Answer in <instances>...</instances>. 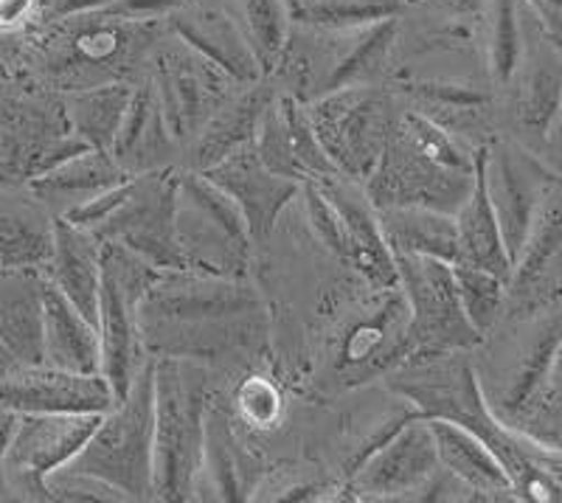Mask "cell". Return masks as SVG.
<instances>
[{"label":"cell","mask_w":562,"mask_h":503,"mask_svg":"<svg viewBox=\"0 0 562 503\" xmlns=\"http://www.w3.org/2000/svg\"><path fill=\"white\" fill-rule=\"evenodd\" d=\"M326 198L338 209L346 234V265H349L369 290H391L400 287L396 259L385 239L378 205L371 203L369 191L360 180L346 175H329L318 180Z\"/></svg>","instance_id":"16"},{"label":"cell","mask_w":562,"mask_h":503,"mask_svg":"<svg viewBox=\"0 0 562 503\" xmlns=\"http://www.w3.org/2000/svg\"><path fill=\"white\" fill-rule=\"evenodd\" d=\"M0 405L14 414H108L115 394L104 375L20 366L0 380Z\"/></svg>","instance_id":"15"},{"label":"cell","mask_w":562,"mask_h":503,"mask_svg":"<svg viewBox=\"0 0 562 503\" xmlns=\"http://www.w3.org/2000/svg\"><path fill=\"white\" fill-rule=\"evenodd\" d=\"M178 144L180 141L175 138L164 108H160L155 82L138 85L122 130H119V138H115L113 158L130 175L158 172V169L175 166L172 160L178 155Z\"/></svg>","instance_id":"22"},{"label":"cell","mask_w":562,"mask_h":503,"mask_svg":"<svg viewBox=\"0 0 562 503\" xmlns=\"http://www.w3.org/2000/svg\"><path fill=\"white\" fill-rule=\"evenodd\" d=\"M239 23L248 34L254 54L262 65V74H276L284 45L290 40V12L288 0H237Z\"/></svg>","instance_id":"38"},{"label":"cell","mask_w":562,"mask_h":503,"mask_svg":"<svg viewBox=\"0 0 562 503\" xmlns=\"http://www.w3.org/2000/svg\"><path fill=\"white\" fill-rule=\"evenodd\" d=\"M45 279L99 326L102 299V239L65 217L54 220V256L45 265Z\"/></svg>","instance_id":"21"},{"label":"cell","mask_w":562,"mask_h":503,"mask_svg":"<svg viewBox=\"0 0 562 503\" xmlns=\"http://www.w3.org/2000/svg\"><path fill=\"white\" fill-rule=\"evenodd\" d=\"M178 194L180 169L175 166L135 175L122 209L93 234L124 245L158 270H186L178 239Z\"/></svg>","instance_id":"10"},{"label":"cell","mask_w":562,"mask_h":503,"mask_svg":"<svg viewBox=\"0 0 562 503\" xmlns=\"http://www.w3.org/2000/svg\"><path fill=\"white\" fill-rule=\"evenodd\" d=\"M307 113L338 172L366 183L394 127L391 96L374 85H351L307 102Z\"/></svg>","instance_id":"8"},{"label":"cell","mask_w":562,"mask_h":503,"mask_svg":"<svg viewBox=\"0 0 562 503\" xmlns=\"http://www.w3.org/2000/svg\"><path fill=\"white\" fill-rule=\"evenodd\" d=\"M301 200H304V214H307V223L313 236L324 245L333 256H338L340 261H346V234L344 223H340L338 209L333 205V200L326 198V191L321 189L318 180H304L301 183Z\"/></svg>","instance_id":"40"},{"label":"cell","mask_w":562,"mask_h":503,"mask_svg":"<svg viewBox=\"0 0 562 503\" xmlns=\"http://www.w3.org/2000/svg\"><path fill=\"white\" fill-rule=\"evenodd\" d=\"M138 326L147 355L209 364L254 351L268 318L256 287L245 279L164 270L140 301Z\"/></svg>","instance_id":"1"},{"label":"cell","mask_w":562,"mask_h":503,"mask_svg":"<svg viewBox=\"0 0 562 503\" xmlns=\"http://www.w3.org/2000/svg\"><path fill=\"white\" fill-rule=\"evenodd\" d=\"M543 447L562 450V344L529 400L504 422Z\"/></svg>","instance_id":"35"},{"label":"cell","mask_w":562,"mask_h":503,"mask_svg":"<svg viewBox=\"0 0 562 503\" xmlns=\"http://www.w3.org/2000/svg\"><path fill=\"white\" fill-rule=\"evenodd\" d=\"M475 183V149L467 153L445 124L422 110L396 113L389 144L366 180L378 209L422 205L456 214Z\"/></svg>","instance_id":"3"},{"label":"cell","mask_w":562,"mask_h":503,"mask_svg":"<svg viewBox=\"0 0 562 503\" xmlns=\"http://www.w3.org/2000/svg\"><path fill=\"white\" fill-rule=\"evenodd\" d=\"M560 189L551 191V198L543 203L529 236H526L524 250H520L515 270H512L509 304H518L529 293L537 279L543 276V270L549 268V261L554 259L557 250L562 248V198L557 194Z\"/></svg>","instance_id":"34"},{"label":"cell","mask_w":562,"mask_h":503,"mask_svg":"<svg viewBox=\"0 0 562 503\" xmlns=\"http://www.w3.org/2000/svg\"><path fill=\"white\" fill-rule=\"evenodd\" d=\"M34 0H0V26H14L26 20L32 12Z\"/></svg>","instance_id":"46"},{"label":"cell","mask_w":562,"mask_h":503,"mask_svg":"<svg viewBox=\"0 0 562 503\" xmlns=\"http://www.w3.org/2000/svg\"><path fill=\"white\" fill-rule=\"evenodd\" d=\"M546 37L562 52V0H524Z\"/></svg>","instance_id":"45"},{"label":"cell","mask_w":562,"mask_h":503,"mask_svg":"<svg viewBox=\"0 0 562 503\" xmlns=\"http://www.w3.org/2000/svg\"><path fill=\"white\" fill-rule=\"evenodd\" d=\"M209 369L186 357H155V501H194L203 467Z\"/></svg>","instance_id":"4"},{"label":"cell","mask_w":562,"mask_h":503,"mask_svg":"<svg viewBox=\"0 0 562 503\" xmlns=\"http://www.w3.org/2000/svg\"><path fill=\"white\" fill-rule=\"evenodd\" d=\"M45 273L0 265V338L23 366L45 364Z\"/></svg>","instance_id":"25"},{"label":"cell","mask_w":562,"mask_h":503,"mask_svg":"<svg viewBox=\"0 0 562 503\" xmlns=\"http://www.w3.org/2000/svg\"><path fill=\"white\" fill-rule=\"evenodd\" d=\"M85 149L90 147L70 127L65 99L0 93V186H29Z\"/></svg>","instance_id":"7"},{"label":"cell","mask_w":562,"mask_h":503,"mask_svg":"<svg viewBox=\"0 0 562 503\" xmlns=\"http://www.w3.org/2000/svg\"><path fill=\"white\" fill-rule=\"evenodd\" d=\"M366 313L349 324L338 349V375L344 382L358 385L371 377H389L411 355V310L400 287L371 290Z\"/></svg>","instance_id":"13"},{"label":"cell","mask_w":562,"mask_h":503,"mask_svg":"<svg viewBox=\"0 0 562 503\" xmlns=\"http://www.w3.org/2000/svg\"><path fill=\"white\" fill-rule=\"evenodd\" d=\"M169 20L180 43L189 45L200 57L211 59L237 85H254L265 79L262 65L256 59L243 23H237L231 14L205 9L203 3H189Z\"/></svg>","instance_id":"19"},{"label":"cell","mask_w":562,"mask_h":503,"mask_svg":"<svg viewBox=\"0 0 562 503\" xmlns=\"http://www.w3.org/2000/svg\"><path fill=\"white\" fill-rule=\"evenodd\" d=\"M383 223L385 239L394 254L434 256V259L459 265V228L456 214H445L422 205H396V209H378Z\"/></svg>","instance_id":"31"},{"label":"cell","mask_w":562,"mask_h":503,"mask_svg":"<svg viewBox=\"0 0 562 503\" xmlns=\"http://www.w3.org/2000/svg\"><path fill=\"white\" fill-rule=\"evenodd\" d=\"M453 276L467 318L486 338L504 318V310L509 304V281L464 261L453 265Z\"/></svg>","instance_id":"37"},{"label":"cell","mask_w":562,"mask_h":503,"mask_svg":"<svg viewBox=\"0 0 562 503\" xmlns=\"http://www.w3.org/2000/svg\"><path fill=\"white\" fill-rule=\"evenodd\" d=\"M520 88L515 99L518 124L531 141L549 144L562 113V52L540 29L535 52L526 48L520 63Z\"/></svg>","instance_id":"27"},{"label":"cell","mask_w":562,"mask_h":503,"mask_svg":"<svg viewBox=\"0 0 562 503\" xmlns=\"http://www.w3.org/2000/svg\"><path fill=\"white\" fill-rule=\"evenodd\" d=\"M20 366H23V364H20L18 357L12 355V349L7 346V340L0 338V380L12 375L14 369H20Z\"/></svg>","instance_id":"48"},{"label":"cell","mask_w":562,"mask_h":503,"mask_svg":"<svg viewBox=\"0 0 562 503\" xmlns=\"http://www.w3.org/2000/svg\"><path fill=\"white\" fill-rule=\"evenodd\" d=\"M562 344V306H549L540 313L526 315V329L512 349V366L506 369L504 385L486 394L495 416L501 422L509 420L515 411L531 396L540 380L549 371L557 349Z\"/></svg>","instance_id":"20"},{"label":"cell","mask_w":562,"mask_h":503,"mask_svg":"<svg viewBox=\"0 0 562 503\" xmlns=\"http://www.w3.org/2000/svg\"><path fill=\"white\" fill-rule=\"evenodd\" d=\"M130 178H135V175L124 172L122 164L110 153L85 149V153L54 166L52 172L34 178L29 183V191L37 200H43L57 217H63L65 211L99 198V194H104L113 186H122Z\"/></svg>","instance_id":"29"},{"label":"cell","mask_w":562,"mask_h":503,"mask_svg":"<svg viewBox=\"0 0 562 503\" xmlns=\"http://www.w3.org/2000/svg\"><path fill=\"white\" fill-rule=\"evenodd\" d=\"M484 169L486 191H490V200L498 214L509 259L515 265L537 214L551 198V191L560 189L562 178L518 141L486 144Z\"/></svg>","instance_id":"12"},{"label":"cell","mask_w":562,"mask_h":503,"mask_svg":"<svg viewBox=\"0 0 562 503\" xmlns=\"http://www.w3.org/2000/svg\"><path fill=\"white\" fill-rule=\"evenodd\" d=\"M403 0H288L290 20L321 32L360 29L400 14Z\"/></svg>","instance_id":"36"},{"label":"cell","mask_w":562,"mask_h":503,"mask_svg":"<svg viewBox=\"0 0 562 503\" xmlns=\"http://www.w3.org/2000/svg\"><path fill=\"white\" fill-rule=\"evenodd\" d=\"M68 470L115 487L127 501H155V357L140 366L133 389L102 416Z\"/></svg>","instance_id":"5"},{"label":"cell","mask_w":562,"mask_h":503,"mask_svg":"<svg viewBox=\"0 0 562 503\" xmlns=\"http://www.w3.org/2000/svg\"><path fill=\"white\" fill-rule=\"evenodd\" d=\"M183 7H189V0H110L99 12L127 20V23H147V20L172 18Z\"/></svg>","instance_id":"44"},{"label":"cell","mask_w":562,"mask_h":503,"mask_svg":"<svg viewBox=\"0 0 562 503\" xmlns=\"http://www.w3.org/2000/svg\"><path fill=\"white\" fill-rule=\"evenodd\" d=\"M231 85L234 79L198 52H192V57H160L155 90L175 138L192 141L211 115L228 102Z\"/></svg>","instance_id":"17"},{"label":"cell","mask_w":562,"mask_h":503,"mask_svg":"<svg viewBox=\"0 0 562 503\" xmlns=\"http://www.w3.org/2000/svg\"><path fill=\"white\" fill-rule=\"evenodd\" d=\"M400 290L411 310V346L414 355L473 351L484 335L470 324L456 287L453 265L434 256L394 254Z\"/></svg>","instance_id":"9"},{"label":"cell","mask_w":562,"mask_h":503,"mask_svg":"<svg viewBox=\"0 0 562 503\" xmlns=\"http://www.w3.org/2000/svg\"><path fill=\"white\" fill-rule=\"evenodd\" d=\"M520 18L524 14H520L518 0H492L486 59H490V74L495 85H509L518 77L520 63H524L526 32Z\"/></svg>","instance_id":"39"},{"label":"cell","mask_w":562,"mask_h":503,"mask_svg":"<svg viewBox=\"0 0 562 503\" xmlns=\"http://www.w3.org/2000/svg\"><path fill=\"white\" fill-rule=\"evenodd\" d=\"M54 220L57 214L32 191L23 198L18 186H0V265L45 270L54 256Z\"/></svg>","instance_id":"24"},{"label":"cell","mask_w":562,"mask_h":503,"mask_svg":"<svg viewBox=\"0 0 562 503\" xmlns=\"http://www.w3.org/2000/svg\"><path fill=\"white\" fill-rule=\"evenodd\" d=\"M203 175L211 183H217L239 205L254 245L268 243L270 234L276 231V223L284 214V209L295 198H301L299 180L281 178V175L270 172L268 166L262 164V158L256 155L254 144L237 149V153L228 155L225 160L205 169Z\"/></svg>","instance_id":"18"},{"label":"cell","mask_w":562,"mask_h":503,"mask_svg":"<svg viewBox=\"0 0 562 503\" xmlns=\"http://www.w3.org/2000/svg\"><path fill=\"white\" fill-rule=\"evenodd\" d=\"M164 270L140 259L130 248L102 239V299H99V340H102V375L122 402L133 389L147 349L140 340L138 310L149 287Z\"/></svg>","instance_id":"6"},{"label":"cell","mask_w":562,"mask_h":503,"mask_svg":"<svg viewBox=\"0 0 562 503\" xmlns=\"http://www.w3.org/2000/svg\"><path fill=\"white\" fill-rule=\"evenodd\" d=\"M239 409L243 414L248 416V422L259 427H268L273 425V420L279 416L281 409V400H279V391L270 385L265 377H250V380L243 382V389L237 394Z\"/></svg>","instance_id":"41"},{"label":"cell","mask_w":562,"mask_h":503,"mask_svg":"<svg viewBox=\"0 0 562 503\" xmlns=\"http://www.w3.org/2000/svg\"><path fill=\"white\" fill-rule=\"evenodd\" d=\"M243 478H239L234 434H231V416L220 402H209L205 414V445L203 467H200L194 498L203 501H243Z\"/></svg>","instance_id":"33"},{"label":"cell","mask_w":562,"mask_h":503,"mask_svg":"<svg viewBox=\"0 0 562 503\" xmlns=\"http://www.w3.org/2000/svg\"><path fill=\"white\" fill-rule=\"evenodd\" d=\"M265 79L248 85L245 93L231 96L228 102L205 122V127L194 135L192 153H189V169L192 172H205L214 164L237 153V149L254 144L265 110L276 99V90Z\"/></svg>","instance_id":"23"},{"label":"cell","mask_w":562,"mask_h":503,"mask_svg":"<svg viewBox=\"0 0 562 503\" xmlns=\"http://www.w3.org/2000/svg\"><path fill=\"white\" fill-rule=\"evenodd\" d=\"M104 414H18L12 445L0 472L12 492L29 501H52L48 476L77 459Z\"/></svg>","instance_id":"11"},{"label":"cell","mask_w":562,"mask_h":503,"mask_svg":"<svg viewBox=\"0 0 562 503\" xmlns=\"http://www.w3.org/2000/svg\"><path fill=\"white\" fill-rule=\"evenodd\" d=\"M428 422L430 431H434L439 465L453 472L456 478H461L479 495V501H520L506 467L501 465L498 456L481 436L456 425V422Z\"/></svg>","instance_id":"26"},{"label":"cell","mask_w":562,"mask_h":503,"mask_svg":"<svg viewBox=\"0 0 562 503\" xmlns=\"http://www.w3.org/2000/svg\"><path fill=\"white\" fill-rule=\"evenodd\" d=\"M130 189H133V178L124 180L122 186H113V189H108L104 194H99V198L88 200V203L77 205V209L65 211L63 217L68 220V223L79 225V228H88V231H97L99 225L108 223L110 217H113L115 211L122 209V203L127 200Z\"/></svg>","instance_id":"42"},{"label":"cell","mask_w":562,"mask_h":503,"mask_svg":"<svg viewBox=\"0 0 562 503\" xmlns=\"http://www.w3.org/2000/svg\"><path fill=\"white\" fill-rule=\"evenodd\" d=\"M389 389L403 396L422 420L456 422L481 436L506 467L520 501H543V487L531 465L535 441L495 416L467 351L411 355L389 375Z\"/></svg>","instance_id":"2"},{"label":"cell","mask_w":562,"mask_h":503,"mask_svg":"<svg viewBox=\"0 0 562 503\" xmlns=\"http://www.w3.org/2000/svg\"><path fill=\"white\" fill-rule=\"evenodd\" d=\"M486 144L475 147V183L470 198L464 200L459 211H456V228H459V248L461 261L464 265H475V268L492 270L501 279L512 281V265L509 250H506L504 234H501L498 214L486 191Z\"/></svg>","instance_id":"30"},{"label":"cell","mask_w":562,"mask_h":503,"mask_svg":"<svg viewBox=\"0 0 562 503\" xmlns=\"http://www.w3.org/2000/svg\"><path fill=\"white\" fill-rule=\"evenodd\" d=\"M133 96V85L119 82V79L93 85V88L68 90L65 110H68L70 127H74L77 138H82L90 149L113 155L115 138H119V130H122Z\"/></svg>","instance_id":"32"},{"label":"cell","mask_w":562,"mask_h":503,"mask_svg":"<svg viewBox=\"0 0 562 503\" xmlns=\"http://www.w3.org/2000/svg\"><path fill=\"white\" fill-rule=\"evenodd\" d=\"M562 299V248L557 250L554 259L549 261V268L543 270V276L537 279V284L531 287L529 293L518 301L515 306V313L518 315H531L540 313V310H549L554 306L557 301Z\"/></svg>","instance_id":"43"},{"label":"cell","mask_w":562,"mask_h":503,"mask_svg":"<svg viewBox=\"0 0 562 503\" xmlns=\"http://www.w3.org/2000/svg\"><path fill=\"white\" fill-rule=\"evenodd\" d=\"M14 427H18V414L0 405V467H3V461H7V452H9V445H12Z\"/></svg>","instance_id":"47"},{"label":"cell","mask_w":562,"mask_h":503,"mask_svg":"<svg viewBox=\"0 0 562 503\" xmlns=\"http://www.w3.org/2000/svg\"><path fill=\"white\" fill-rule=\"evenodd\" d=\"M45 364L77 375H102V340L99 326L85 318L52 281L45 279Z\"/></svg>","instance_id":"28"},{"label":"cell","mask_w":562,"mask_h":503,"mask_svg":"<svg viewBox=\"0 0 562 503\" xmlns=\"http://www.w3.org/2000/svg\"><path fill=\"white\" fill-rule=\"evenodd\" d=\"M439 467L430 422L411 416L369 452V459L346 478V487L358 501H408Z\"/></svg>","instance_id":"14"},{"label":"cell","mask_w":562,"mask_h":503,"mask_svg":"<svg viewBox=\"0 0 562 503\" xmlns=\"http://www.w3.org/2000/svg\"><path fill=\"white\" fill-rule=\"evenodd\" d=\"M189 3H203V0H189Z\"/></svg>","instance_id":"49"}]
</instances>
